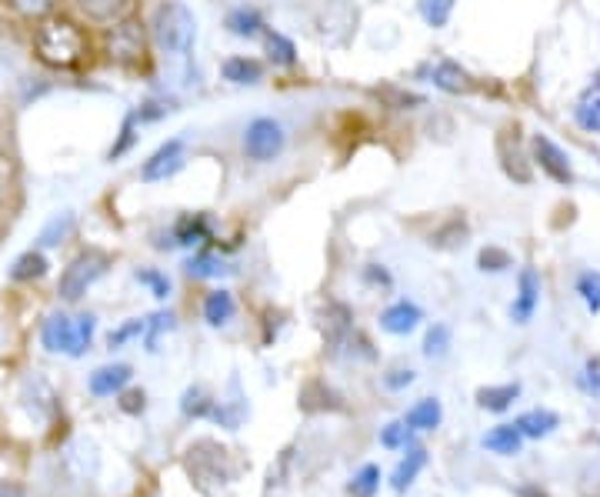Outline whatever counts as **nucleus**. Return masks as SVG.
<instances>
[{"mask_svg": "<svg viewBox=\"0 0 600 497\" xmlns=\"http://www.w3.org/2000/svg\"><path fill=\"white\" fill-rule=\"evenodd\" d=\"M34 57L50 71H77L90 57V34L67 14H50L34 27Z\"/></svg>", "mask_w": 600, "mask_h": 497, "instance_id": "nucleus-1", "label": "nucleus"}, {"mask_svg": "<svg viewBox=\"0 0 600 497\" xmlns=\"http://www.w3.org/2000/svg\"><path fill=\"white\" fill-rule=\"evenodd\" d=\"M150 41L170 61H187L197 41V17L184 0H160L150 14Z\"/></svg>", "mask_w": 600, "mask_h": 497, "instance_id": "nucleus-2", "label": "nucleus"}, {"mask_svg": "<svg viewBox=\"0 0 600 497\" xmlns=\"http://www.w3.org/2000/svg\"><path fill=\"white\" fill-rule=\"evenodd\" d=\"M147 51H150V31L137 17H124V21L104 27L100 54H104L107 64L120 67V71H140L147 64Z\"/></svg>", "mask_w": 600, "mask_h": 497, "instance_id": "nucleus-3", "label": "nucleus"}, {"mask_svg": "<svg viewBox=\"0 0 600 497\" xmlns=\"http://www.w3.org/2000/svg\"><path fill=\"white\" fill-rule=\"evenodd\" d=\"M97 331V317L94 314H50L44 324H40V344L47 347L50 354H67V357H84L90 341H94Z\"/></svg>", "mask_w": 600, "mask_h": 497, "instance_id": "nucleus-4", "label": "nucleus"}, {"mask_svg": "<svg viewBox=\"0 0 600 497\" xmlns=\"http://www.w3.org/2000/svg\"><path fill=\"white\" fill-rule=\"evenodd\" d=\"M107 267H110V257L104 251H94V247H90V251H80L74 261L64 267V274H60V284H57L60 301L77 304L80 297L107 274Z\"/></svg>", "mask_w": 600, "mask_h": 497, "instance_id": "nucleus-5", "label": "nucleus"}, {"mask_svg": "<svg viewBox=\"0 0 600 497\" xmlns=\"http://www.w3.org/2000/svg\"><path fill=\"white\" fill-rule=\"evenodd\" d=\"M287 147V127L277 117H254L244 127V141L240 151L250 164H274Z\"/></svg>", "mask_w": 600, "mask_h": 497, "instance_id": "nucleus-6", "label": "nucleus"}, {"mask_svg": "<svg viewBox=\"0 0 600 497\" xmlns=\"http://www.w3.org/2000/svg\"><path fill=\"white\" fill-rule=\"evenodd\" d=\"M184 164H187L184 137H170V141L160 144L157 151L150 154L144 164H140V181H144V184H164L174 174L184 171Z\"/></svg>", "mask_w": 600, "mask_h": 497, "instance_id": "nucleus-7", "label": "nucleus"}, {"mask_svg": "<svg viewBox=\"0 0 600 497\" xmlns=\"http://www.w3.org/2000/svg\"><path fill=\"white\" fill-rule=\"evenodd\" d=\"M530 147H534V161L540 164V171H544L550 181L574 184V167H570V157L564 154V147L554 144L544 134H537L534 141H530Z\"/></svg>", "mask_w": 600, "mask_h": 497, "instance_id": "nucleus-8", "label": "nucleus"}, {"mask_svg": "<svg viewBox=\"0 0 600 497\" xmlns=\"http://www.w3.org/2000/svg\"><path fill=\"white\" fill-rule=\"evenodd\" d=\"M420 77H427V81L434 84L437 91H444V94H470V91H474V81H470V74L460 64H454V61L424 64V67H420Z\"/></svg>", "mask_w": 600, "mask_h": 497, "instance_id": "nucleus-9", "label": "nucleus"}, {"mask_svg": "<svg viewBox=\"0 0 600 497\" xmlns=\"http://www.w3.org/2000/svg\"><path fill=\"white\" fill-rule=\"evenodd\" d=\"M130 7H134V0H74V11L84 17L87 24H97V27H110L124 21V17H130Z\"/></svg>", "mask_w": 600, "mask_h": 497, "instance_id": "nucleus-10", "label": "nucleus"}, {"mask_svg": "<svg viewBox=\"0 0 600 497\" xmlns=\"http://www.w3.org/2000/svg\"><path fill=\"white\" fill-rule=\"evenodd\" d=\"M130 377H134L130 364H104L87 377V391L94 397H114L130 384Z\"/></svg>", "mask_w": 600, "mask_h": 497, "instance_id": "nucleus-11", "label": "nucleus"}, {"mask_svg": "<svg viewBox=\"0 0 600 497\" xmlns=\"http://www.w3.org/2000/svg\"><path fill=\"white\" fill-rule=\"evenodd\" d=\"M420 321H424V311H420L414 301H394L380 311V327L394 337H407L410 331H417Z\"/></svg>", "mask_w": 600, "mask_h": 497, "instance_id": "nucleus-12", "label": "nucleus"}, {"mask_svg": "<svg viewBox=\"0 0 600 497\" xmlns=\"http://www.w3.org/2000/svg\"><path fill=\"white\" fill-rule=\"evenodd\" d=\"M540 304V277L537 271H520V281H517V301L510 304V317H514L517 324H527L530 317H534Z\"/></svg>", "mask_w": 600, "mask_h": 497, "instance_id": "nucleus-13", "label": "nucleus"}, {"mask_svg": "<svg viewBox=\"0 0 600 497\" xmlns=\"http://www.w3.org/2000/svg\"><path fill=\"white\" fill-rule=\"evenodd\" d=\"M324 334H327L330 351H340V347L350 341V334H354V314H350L347 304H340V301L327 304V311H324Z\"/></svg>", "mask_w": 600, "mask_h": 497, "instance_id": "nucleus-14", "label": "nucleus"}, {"mask_svg": "<svg viewBox=\"0 0 600 497\" xmlns=\"http://www.w3.org/2000/svg\"><path fill=\"white\" fill-rule=\"evenodd\" d=\"M220 74H224V81L234 84V87H254V84L264 81V64H260L257 57L234 54L220 64Z\"/></svg>", "mask_w": 600, "mask_h": 497, "instance_id": "nucleus-15", "label": "nucleus"}, {"mask_svg": "<svg viewBox=\"0 0 600 497\" xmlns=\"http://www.w3.org/2000/svg\"><path fill=\"white\" fill-rule=\"evenodd\" d=\"M210 241V221L204 214H184L170 227V247H194Z\"/></svg>", "mask_w": 600, "mask_h": 497, "instance_id": "nucleus-16", "label": "nucleus"}, {"mask_svg": "<svg viewBox=\"0 0 600 497\" xmlns=\"http://www.w3.org/2000/svg\"><path fill=\"white\" fill-rule=\"evenodd\" d=\"M224 27L227 34L240 37V41H257V37L267 34V21L254 7H234V11L224 17Z\"/></svg>", "mask_w": 600, "mask_h": 497, "instance_id": "nucleus-17", "label": "nucleus"}, {"mask_svg": "<svg viewBox=\"0 0 600 497\" xmlns=\"http://www.w3.org/2000/svg\"><path fill=\"white\" fill-rule=\"evenodd\" d=\"M574 124L587 134H600V77L587 87L574 107Z\"/></svg>", "mask_w": 600, "mask_h": 497, "instance_id": "nucleus-18", "label": "nucleus"}, {"mask_svg": "<svg viewBox=\"0 0 600 497\" xmlns=\"http://www.w3.org/2000/svg\"><path fill=\"white\" fill-rule=\"evenodd\" d=\"M234 314H237V301H234V294L224 291V287H217V291H210L204 297V321L210 327L230 324V321H234Z\"/></svg>", "mask_w": 600, "mask_h": 497, "instance_id": "nucleus-19", "label": "nucleus"}, {"mask_svg": "<svg viewBox=\"0 0 600 497\" xmlns=\"http://www.w3.org/2000/svg\"><path fill=\"white\" fill-rule=\"evenodd\" d=\"M50 271V261L44 257V251H24L10 264V281L14 284H34Z\"/></svg>", "mask_w": 600, "mask_h": 497, "instance_id": "nucleus-20", "label": "nucleus"}, {"mask_svg": "<svg viewBox=\"0 0 600 497\" xmlns=\"http://www.w3.org/2000/svg\"><path fill=\"white\" fill-rule=\"evenodd\" d=\"M440 421H444V407H440L437 397H424L404 414V424L410 431H434V427H440Z\"/></svg>", "mask_w": 600, "mask_h": 497, "instance_id": "nucleus-21", "label": "nucleus"}, {"mask_svg": "<svg viewBox=\"0 0 600 497\" xmlns=\"http://www.w3.org/2000/svg\"><path fill=\"white\" fill-rule=\"evenodd\" d=\"M480 444H484L490 454L514 457V454H520V447H524V434L517 431V424H500L490 434H484V441Z\"/></svg>", "mask_w": 600, "mask_h": 497, "instance_id": "nucleus-22", "label": "nucleus"}, {"mask_svg": "<svg viewBox=\"0 0 600 497\" xmlns=\"http://www.w3.org/2000/svg\"><path fill=\"white\" fill-rule=\"evenodd\" d=\"M264 51H267V61L274 64V67H297V44L290 41L287 34H280V31H270L267 27V34H264Z\"/></svg>", "mask_w": 600, "mask_h": 497, "instance_id": "nucleus-23", "label": "nucleus"}, {"mask_svg": "<svg viewBox=\"0 0 600 497\" xmlns=\"http://www.w3.org/2000/svg\"><path fill=\"white\" fill-rule=\"evenodd\" d=\"M424 464H427V451H424V447H410L407 457L394 467V474H390V487H394V491H404V487H410Z\"/></svg>", "mask_w": 600, "mask_h": 497, "instance_id": "nucleus-24", "label": "nucleus"}, {"mask_svg": "<svg viewBox=\"0 0 600 497\" xmlns=\"http://www.w3.org/2000/svg\"><path fill=\"white\" fill-rule=\"evenodd\" d=\"M520 397V384H497V387H480L477 391V404L484 407V411H507L510 404H514Z\"/></svg>", "mask_w": 600, "mask_h": 497, "instance_id": "nucleus-25", "label": "nucleus"}, {"mask_svg": "<svg viewBox=\"0 0 600 497\" xmlns=\"http://www.w3.org/2000/svg\"><path fill=\"white\" fill-rule=\"evenodd\" d=\"M517 431L524 434V437H547V434H554V427L560 424V417L554 414V411H527V414H520L517 417Z\"/></svg>", "mask_w": 600, "mask_h": 497, "instance_id": "nucleus-26", "label": "nucleus"}, {"mask_svg": "<svg viewBox=\"0 0 600 497\" xmlns=\"http://www.w3.org/2000/svg\"><path fill=\"white\" fill-rule=\"evenodd\" d=\"M74 227H77L74 211L54 214V217H50V221L44 224V231H40L37 241H40V247H60L70 234H74Z\"/></svg>", "mask_w": 600, "mask_h": 497, "instance_id": "nucleus-27", "label": "nucleus"}, {"mask_svg": "<svg viewBox=\"0 0 600 497\" xmlns=\"http://www.w3.org/2000/svg\"><path fill=\"white\" fill-rule=\"evenodd\" d=\"M10 11L17 17H24V21H44V17L57 14V4L60 0H7Z\"/></svg>", "mask_w": 600, "mask_h": 497, "instance_id": "nucleus-28", "label": "nucleus"}, {"mask_svg": "<svg viewBox=\"0 0 600 497\" xmlns=\"http://www.w3.org/2000/svg\"><path fill=\"white\" fill-rule=\"evenodd\" d=\"M137 111H130L127 117H124V124H120V134H117V141L110 144V151H107V161H120L130 147L137 144Z\"/></svg>", "mask_w": 600, "mask_h": 497, "instance_id": "nucleus-29", "label": "nucleus"}, {"mask_svg": "<svg viewBox=\"0 0 600 497\" xmlns=\"http://www.w3.org/2000/svg\"><path fill=\"white\" fill-rule=\"evenodd\" d=\"M417 11L424 17L427 27H444L450 21V14H454V0H417Z\"/></svg>", "mask_w": 600, "mask_h": 497, "instance_id": "nucleus-30", "label": "nucleus"}, {"mask_svg": "<svg viewBox=\"0 0 600 497\" xmlns=\"http://www.w3.org/2000/svg\"><path fill=\"white\" fill-rule=\"evenodd\" d=\"M214 407H217V401H210V394L204 387H190V391H184V401H180V411L187 417H210Z\"/></svg>", "mask_w": 600, "mask_h": 497, "instance_id": "nucleus-31", "label": "nucleus"}, {"mask_svg": "<svg viewBox=\"0 0 600 497\" xmlns=\"http://www.w3.org/2000/svg\"><path fill=\"white\" fill-rule=\"evenodd\" d=\"M450 327L447 324H434L427 331V337H424V357H430V361H440V357H447V351H450Z\"/></svg>", "mask_w": 600, "mask_h": 497, "instance_id": "nucleus-32", "label": "nucleus"}, {"mask_svg": "<svg viewBox=\"0 0 600 497\" xmlns=\"http://www.w3.org/2000/svg\"><path fill=\"white\" fill-rule=\"evenodd\" d=\"M184 267H187V274H190V277H197V281H204V277H217L220 271H224V261H220L217 254H210V251H197Z\"/></svg>", "mask_w": 600, "mask_h": 497, "instance_id": "nucleus-33", "label": "nucleus"}, {"mask_svg": "<svg viewBox=\"0 0 600 497\" xmlns=\"http://www.w3.org/2000/svg\"><path fill=\"white\" fill-rule=\"evenodd\" d=\"M577 294L590 314H600V271H584L577 277Z\"/></svg>", "mask_w": 600, "mask_h": 497, "instance_id": "nucleus-34", "label": "nucleus"}, {"mask_svg": "<svg viewBox=\"0 0 600 497\" xmlns=\"http://www.w3.org/2000/svg\"><path fill=\"white\" fill-rule=\"evenodd\" d=\"M174 327H177V317L170 314V311H157V314H150V317H147V331H144L147 351H157V341H160V334L174 331Z\"/></svg>", "mask_w": 600, "mask_h": 497, "instance_id": "nucleus-35", "label": "nucleus"}, {"mask_svg": "<svg viewBox=\"0 0 600 497\" xmlns=\"http://www.w3.org/2000/svg\"><path fill=\"white\" fill-rule=\"evenodd\" d=\"M377 487H380V467L377 464H364L354 474V481H350V494H354V497H374Z\"/></svg>", "mask_w": 600, "mask_h": 497, "instance_id": "nucleus-36", "label": "nucleus"}, {"mask_svg": "<svg viewBox=\"0 0 600 497\" xmlns=\"http://www.w3.org/2000/svg\"><path fill=\"white\" fill-rule=\"evenodd\" d=\"M134 277H137V284L150 287V294H154L157 301H167V297H170V281H167V274L154 271V267H140V271H137Z\"/></svg>", "mask_w": 600, "mask_h": 497, "instance_id": "nucleus-37", "label": "nucleus"}, {"mask_svg": "<svg viewBox=\"0 0 600 497\" xmlns=\"http://www.w3.org/2000/svg\"><path fill=\"white\" fill-rule=\"evenodd\" d=\"M144 331H147V317H144V321H140V317H134V321L120 324L117 331H110V334H107L110 351H114V347H124L127 341H134V337H144Z\"/></svg>", "mask_w": 600, "mask_h": 497, "instance_id": "nucleus-38", "label": "nucleus"}, {"mask_svg": "<svg viewBox=\"0 0 600 497\" xmlns=\"http://www.w3.org/2000/svg\"><path fill=\"white\" fill-rule=\"evenodd\" d=\"M477 264H480V271H490V274H500V271H507L510 264V254L507 251H500V247H484L480 251V257H477Z\"/></svg>", "mask_w": 600, "mask_h": 497, "instance_id": "nucleus-39", "label": "nucleus"}, {"mask_svg": "<svg viewBox=\"0 0 600 497\" xmlns=\"http://www.w3.org/2000/svg\"><path fill=\"white\" fill-rule=\"evenodd\" d=\"M170 111H174V104L164 101V97H154V101H144L137 107V121L140 124H154V121H160V117H167Z\"/></svg>", "mask_w": 600, "mask_h": 497, "instance_id": "nucleus-40", "label": "nucleus"}, {"mask_svg": "<svg viewBox=\"0 0 600 497\" xmlns=\"http://www.w3.org/2000/svg\"><path fill=\"white\" fill-rule=\"evenodd\" d=\"M407 437H410V427L404 421H394L380 431V444L390 447V451H397V447H407Z\"/></svg>", "mask_w": 600, "mask_h": 497, "instance_id": "nucleus-41", "label": "nucleus"}, {"mask_svg": "<svg viewBox=\"0 0 600 497\" xmlns=\"http://www.w3.org/2000/svg\"><path fill=\"white\" fill-rule=\"evenodd\" d=\"M414 381H417V374L410 371V367H397V371H390L384 377V387L387 391H404V387H410Z\"/></svg>", "mask_w": 600, "mask_h": 497, "instance_id": "nucleus-42", "label": "nucleus"}, {"mask_svg": "<svg viewBox=\"0 0 600 497\" xmlns=\"http://www.w3.org/2000/svg\"><path fill=\"white\" fill-rule=\"evenodd\" d=\"M364 281L367 284H377V287H390V284H394V277H390L380 264H367L364 267Z\"/></svg>", "mask_w": 600, "mask_h": 497, "instance_id": "nucleus-43", "label": "nucleus"}, {"mask_svg": "<svg viewBox=\"0 0 600 497\" xmlns=\"http://www.w3.org/2000/svg\"><path fill=\"white\" fill-rule=\"evenodd\" d=\"M584 387H587V391L600 394V361H597V357H594V361H587V367H584Z\"/></svg>", "mask_w": 600, "mask_h": 497, "instance_id": "nucleus-44", "label": "nucleus"}, {"mask_svg": "<svg viewBox=\"0 0 600 497\" xmlns=\"http://www.w3.org/2000/svg\"><path fill=\"white\" fill-rule=\"evenodd\" d=\"M120 407H124L127 414L144 411V391H127L124 397H120Z\"/></svg>", "mask_w": 600, "mask_h": 497, "instance_id": "nucleus-45", "label": "nucleus"}, {"mask_svg": "<svg viewBox=\"0 0 600 497\" xmlns=\"http://www.w3.org/2000/svg\"><path fill=\"white\" fill-rule=\"evenodd\" d=\"M520 497H547V494L537 491V487H524V491H520Z\"/></svg>", "mask_w": 600, "mask_h": 497, "instance_id": "nucleus-46", "label": "nucleus"}, {"mask_svg": "<svg viewBox=\"0 0 600 497\" xmlns=\"http://www.w3.org/2000/svg\"><path fill=\"white\" fill-rule=\"evenodd\" d=\"M0 497H20L17 487H0Z\"/></svg>", "mask_w": 600, "mask_h": 497, "instance_id": "nucleus-47", "label": "nucleus"}]
</instances>
